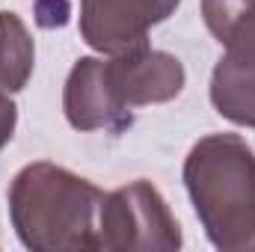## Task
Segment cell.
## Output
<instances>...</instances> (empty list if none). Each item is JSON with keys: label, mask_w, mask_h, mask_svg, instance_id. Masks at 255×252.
<instances>
[{"label": "cell", "mask_w": 255, "mask_h": 252, "mask_svg": "<svg viewBox=\"0 0 255 252\" xmlns=\"http://www.w3.org/2000/svg\"><path fill=\"white\" fill-rule=\"evenodd\" d=\"M187 71L169 51L139 45L122 54L80 57L63 89V110L74 130L122 133L133 125V110L166 104L181 95Z\"/></svg>", "instance_id": "6da1fadb"}, {"label": "cell", "mask_w": 255, "mask_h": 252, "mask_svg": "<svg viewBox=\"0 0 255 252\" xmlns=\"http://www.w3.org/2000/svg\"><path fill=\"white\" fill-rule=\"evenodd\" d=\"M15 125H18V107L9 98V92L0 86V151L9 145V139L15 133Z\"/></svg>", "instance_id": "9c48e42d"}, {"label": "cell", "mask_w": 255, "mask_h": 252, "mask_svg": "<svg viewBox=\"0 0 255 252\" xmlns=\"http://www.w3.org/2000/svg\"><path fill=\"white\" fill-rule=\"evenodd\" d=\"M36 9V21L39 27H65L68 24V15H71V3L68 0H36L33 3Z\"/></svg>", "instance_id": "ba28073f"}, {"label": "cell", "mask_w": 255, "mask_h": 252, "mask_svg": "<svg viewBox=\"0 0 255 252\" xmlns=\"http://www.w3.org/2000/svg\"><path fill=\"white\" fill-rule=\"evenodd\" d=\"M36 45L27 24L15 12H0V86L6 92H21L33 74Z\"/></svg>", "instance_id": "52a82bcc"}, {"label": "cell", "mask_w": 255, "mask_h": 252, "mask_svg": "<svg viewBox=\"0 0 255 252\" xmlns=\"http://www.w3.org/2000/svg\"><path fill=\"white\" fill-rule=\"evenodd\" d=\"M184 187L217 250H255V151L244 136H202L184 160Z\"/></svg>", "instance_id": "3957f363"}, {"label": "cell", "mask_w": 255, "mask_h": 252, "mask_svg": "<svg viewBox=\"0 0 255 252\" xmlns=\"http://www.w3.org/2000/svg\"><path fill=\"white\" fill-rule=\"evenodd\" d=\"M181 0H80V36L98 54H122L145 45L154 24L166 21Z\"/></svg>", "instance_id": "8992f818"}, {"label": "cell", "mask_w": 255, "mask_h": 252, "mask_svg": "<svg viewBox=\"0 0 255 252\" xmlns=\"http://www.w3.org/2000/svg\"><path fill=\"white\" fill-rule=\"evenodd\" d=\"M104 190L51 160L27 163L9 184V220L36 252L98 250Z\"/></svg>", "instance_id": "7a4b0ae2"}, {"label": "cell", "mask_w": 255, "mask_h": 252, "mask_svg": "<svg viewBox=\"0 0 255 252\" xmlns=\"http://www.w3.org/2000/svg\"><path fill=\"white\" fill-rule=\"evenodd\" d=\"M181 247V226L160 190L145 178L104 196L98 217V250L172 252Z\"/></svg>", "instance_id": "5b68a950"}, {"label": "cell", "mask_w": 255, "mask_h": 252, "mask_svg": "<svg viewBox=\"0 0 255 252\" xmlns=\"http://www.w3.org/2000/svg\"><path fill=\"white\" fill-rule=\"evenodd\" d=\"M202 18L226 48L211 74V104L232 125L255 127V0H202Z\"/></svg>", "instance_id": "277c9868"}]
</instances>
